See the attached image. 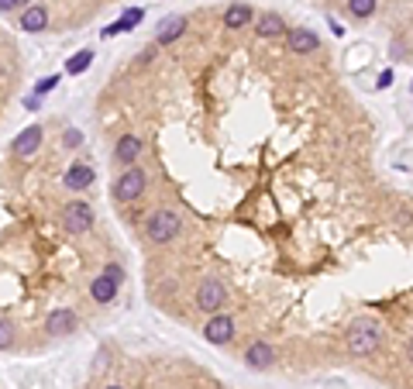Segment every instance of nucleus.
I'll use <instances>...</instances> for the list:
<instances>
[{
	"label": "nucleus",
	"mask_w": 413,
	"mask_h": 389,
	"mask_svg": "<svg viewBox=\"0 0 413 389\" xmlns=\"http://www.w3.org/2000/svg\"><path fill=\"white\" fill-rule=\"evenodd\" d=\"M179 228H183V221H179V214L169 211V207L152 211V214L145 217V238H148L152 245H169L179 234Z\"/></svg>",
	"instance_id": "obj_1"
},
{
	"label": "nucleus",
	"mask_w": 413,
	"mask_h": 389,
	"mask_svg": "<svg viewBox=\"0 0 413 389\" xmlns=\"http://www.w3.org/2000/svg\"><path fill=\"white\" fill-rule=\"evenodd\" d=\"M382 345V328L375 320H355L348 331V351L352 355H372Z\"/></svg>",
	"instance_id": "obj_2"
},
{
	"label": "nucleus",
	"mask_w": 413,
	"mask_h": 389,
	"mask_svg": "<svg viewBox=\"0 0 413 389\" xmlns=\"http://www.w3.org/2000/svg\"><path fill=\"white\" fill-rule=\"evenodd\" d=\"M145 186H148V176L145 169H138V166H128L124 173L114 179V186H111V193L118 203H135L138 196L145 193Z\"/></svg>",
	"instance_id": "obj_3"
},
{
	"label": "nucleus",
	"mask_w": 413,
	"mask_h": 389,
	"mask_svg": "<svg viewBox=\"0 0 413 389\" xmlns=\"http://www.w3.org/2000/svg\"><path fill=\"white\" fill-rule=\"evenodd\" d=\"M93 207L90 203H83V200H69L66 207H62V228L69 234H86L93 228Z\"/></svg>",
	"instance_id": "obj_4"
},
{
	"label": "nucleus",
	"mask_w": 413,
	"mask_h": 389,
	"mask_svg": "<svg viewBox=\"0 0 413 389\" xmlns=\"http://www.w3.org/2000/svg\"><path fill=\"white\" fill-rule=\"evenodd\" d=\"M224 303H228V290H224V283H220L217 276H207V279L197 286V307H200V310H207V313H217Z\"/></svg>",
	"instance_id": "obj_5"
},
{
	"label": "nucleus",
	"mask_w": 413,
	"mask_h": 389,
	"mask_svg": "<svg viewBox=\"0 0 413 389\" xmlns=\"http://www.w3.org/2000/svg\"><path fill=\"white\" fill-rule=\"evenodd\" d=\"M203 338L210 345H228L235 338V317L231 313H214L207 324H203Z\"/></svg>",
	"instance_id": "obj_6"
},
{
	"label": "nucleus",
	"mask_w": 413,
	"mask_h": 389,
	"mask_svg": "<svg viewBox=\"0 0 413 389\" xmlns=\"http://www.w3.org/2000/svg\"><path fill=\"white\" fill-rule=\"evenodd\" d=\"M286 45H290V52H293V56H310V52L320 49V39H317L310 28H290Z\"/></svg>",
	"instance_id": "obj_7"
},
{
	"label": "nucleus",
	"mask_w": 413,
	"mask_h": 389,
	"mask_svg": "<svg viewBox=\"0 0 413 389\" xmlns=\"http://www.w3.org/2000/svg\"><path fill=\"white\" fill-rule=\"evenodd\" d=\"M76 313L66 310V307H59V310L49 313V320H45V331H49V338H66V334L76 331Z\"/></svg>",
	"instance_id": "obj_8"
},
{
	"label": "nucleus",
	"mask_w": 413,
	"mask_h": 389,
	"mask_svg": "<svg viewBox=\"0 0 413 389\" xmlns=\"http://www.w3.org/2000/svg\"><path fill=\"white\" fill-rule=\"evenodd\" d=\"M286 21H282V14H275V11H265V14H258L255 21V35L258 39H279V35H286Z\"/></svg>",
	"instance_id": "obj_9"
},
{
	"label": "nucleus",
	"mask_w": 413,
	"mask_h": 389,
	"mask_svg": "<svg viewBox=\"0 0 413 389\" xmlns=\"http://www.w3.org/2000/svg\"><path fill=\"white\" fill-rule=\"evenodd\" d=\"M245 365L248 369H272L275 365V351H272V345H265V341H255L252 348L245 351Z\"/></svg>",
	"instance_id": "obj_10"
},
{
	"label": "nucleus",
	"mask_w": 413,
	"mask_h": 389,
	"mask_svg": "<svg viewBox=\"0 0 413 389\" xmlns=\"http://www.w3.org/2000/svg\"><path fill=\"white\" fill-rule=\"evenodd\" d=\"M90 296H93L97 303H114V300H118V283H114L107 273L93 276V283H90Z\"/></svg>",
	"instance_id": "obj_11"
},
{
	"label": "nucleus",
	"mask_w": 413,
	"mask_h": 389,
	"mask_svg": "<svg viewBox=\"0 0 413 389\" xmlns=\"http://www.w3.org/2000/svg\"><path fill=\"white\" fill-rule=\"evenodd\" d=\"M18 24L24 31H41V28H49V11H45L41 4H28V7L21 11Z\"/></svg>",
	"instance_id": "obj_12"
},
{
	"label": "nucleus",
	"mask_w": 413,
	"mask_h": 389,
	"mask_svg": "<svg viewBox=\"0 0 413 389\" xmlns=\"http://www.w3.org/2000/svg\"><path fill=\"white\" fill-rule=\"evenodd\" d=\"M183 31H186V18H183V14H173V18H165L158 24L155 45H169V41H176Z\"/></svg>",
	"instance_id": "obj_13"
},
{
	"label": "nucleus",
	"mask_w": 413,
	"mask_h": 389,
	"mask_svg": "<svg viewBox=\"0 0 413 389\" xmlns=\"http://www.w3.org/2000/svg\"><path fill=\"white\" fill-rule=\"evenodd\" d=\"M138 156H141V138H135V135L118 138V145H114V158H118L121 166H135Z\"/></svg>",
	"instance_id": "obj_14"
},
{
	"label": "nucleus",
	"mask_w": 413,
	"mask_h": 389,
	"mask_svg": "<svg viewBox=\"0 0 413 389\" xmlns=\"http://www.w3.org/2000/svg\"><path fill=\"white\" fill-rule=\"evenodd\" d=\"M255 21V11L248 7V4H231L228 11H224V28H245V24H252Z\"/></svg>",
	"instance_id": "obj_15"
},
{
	"label": "nucleus",
	"mask_w": 413,
	"mask_h": 389,
	"mask_svg": "<svg viewBox=\"0 0 413 389\" xmlns=\"http://www.w3.org/2000/svg\"><path fill=\"white\" fill-rule=\"evenodd\" d=\"M93 183V169L86 166V162H76V166H69V173H66V186L76 193V190H86Z\"/></svg>",
	"instance_id": "obj_16"
},
{
	"label": "nucleus",
	"mask_w": 413,
	"mask_h": 389,
	"mask_svg": "<svg viewBox=\"0 0 413 389\" xmlns=\"http://www.w3.org/2000/svg\"><path fill=\"white\" fill-rule=\"evenodd\" d=\"M39 145H41V124H35V128H28V131H24V135L14 141V156H21V158L31 156Z\"/></svg>",
	"instance_id": "obj_17"
},
{
	"label": "nucleus",
	"mask_w": 413,
	"mask_h": 389,
	"mask_svg": "<svg viewBox=\"0 0 413 389\" xmlns=\"http://www.w3.org/2000/svg\"><path fill=\"white\" fill-rule=\"evenodd\" d=\"M345 7L355 21H369L379 11V0H345Z\"/></svg>",
	"instance_id": "obj_18"
},
{
	"label": "nucleus",
	"mask_w": 413,
	"mask_h": 389,
	"mask_svg": "<svg viewBox=\"0 0 413 389\" xmlns=\"http://www.w3.org/2000/svg\"><path fill=\"white\" fill-rule=\"evenodd\" d=\"M14 341H18V328H14L7 317H0V351H11Z\"/></svg>",
	"instance_id": "obj_19"
},
{
	"label": "nucleus",
	"mask_w": 413,
	"mask_h": 389,
	"mask_svg": "<svg viewBox=\"0 0 413 389\" xmlns=\"http://www.w3.org/2000/svg\"><path fill=\"white\" fill-rule=\"evenodd\" d=\"M90 62H93V52H90V49H83V52H79V56L73 59V62H69V66H66V69H69V73H73V76H76V73H83V69H86V66H90Z\"/></svg>",
	"instance_id": "obj_20"
},
{
	"label": "nucleus",
	"mask_w": 413,
	"mask_h": 389,
	"mask_svg": "<svg viewBox=\"0 0 413 389\" xmlns=\"http://www.w3.org/2000/svg\"><path fill=\"white\" fill-rule=\"evenodd\" d=\"M62 145H66V148H79V145H83V131H76V128H66Z\"/></svg>",
	"instance_id": "obj_21"
},
{
	"label": "nucleus",
	"mask_w": 413,
	"mask_h": 389,
	"mask_svg": "<svg viewBox=\"0 0 413 389\" xmlns=\"http://www.w3.org/2000/svg\"><path fill=\"white\" fill-rule=\"evenodd\" d=\"M103 273H107V276H111V279H114V283L121 286V279H124V269H121L118 262H107V266H103Z\"/></svg>",
	"instance_id": "obj_22"
},
{
	"label": "nucleus",
	"mask_w": 413,
	"mask_h": 389,
	"mask_svg": "<svg viewBox=\"0 0 413 389\" xmlns=\"http://www.w3.org/2000/svg\"><path fill=\"white\" fill-rule=\"evenodd\" d=\"M158 56V45H148V49H141V62H152Z\"/></svg>",
	"instance_id": "obj_23"
},
{
	"label": "nucleus",
	"mask_w": 413,
	"mask_h": 389,
	"mask_svg": "<svg viewBox=\"0 0 413 389\" xmlns=\"http://www.w3.org/2000/svg\"><path fill=\"white\" fill-rule=\"evenodd\" d=\"M389 52H393V59H407V45L393 41V49H389Z\"/></svg>",
	"instance_id": "obj_24"
},
{
	"label": "nucleus",
	"mask_w": 413,
	"mask_h": 389,
	"mask_svg": "<svg viewBox=\"0 0 413 389\" xmlns=\"http://www.w3.org/2000/svg\"><path fill=\"white\" fill-rule=\"evenodd\" d=\"M18 7V0H0V14H7V11H14Z\"/></svg>",
	"instance_id": "obj_25"
},
{
	"label": "nucleus",
	"mask_w": 413,
	"mask_h": 389,
	"mask_svg": "<svg viewBox=\"0 0 413 389\" xmlns=\"http://www.w3.org/2000/svg\"><path fill=\"white\" fill-rule=\"evenodd\" d=\"M389 83H393V73H382V76H379V90H386Z\"/></svg>",
	"instance_id": "obj_26"
},
{
	"label": "nucleus",
	"mask_w": 413,
	"mask_h": 389,
	"mask_svg": "<svg viewBox=\"0 0 413 389\" xmlns=\"http://www.w3.org/2000/svg\"><path fill=\"white\" fill-rule=\"evenodd\" d=\"M407 358H410V365H413V338L407 341Z\"/></svg>",
	"instance_id": "obj_27"
},
{
	"label": "nucleus",
	"mask_w": 413,
	"mask_h": 389,
	"mask_svg": "<svg viewBox=\"0 0 413 389\" xmlns=\"http://www.w3.org/2000/svg\"><path fill=\"white\" fill-rule=\"evenodd\" d=\"M18 7H28V0H18Z\"/></svg>",
	"instance_id": "obj_28"
},
{
	"label": "nucleus",
	"mask_w": 413,
	"mask_h": 389,
	"mask_svg": "<svg viewBox=\"0 0 413 389\" xmlns=\"http://www.w3.org/2000/svg\"><path fill=\"white\" fill-rule=\"evenodd\" d=\"M103 389H124V386H103Z\"/></svg>",
	"instance_id": "obj_29"
},
{
	"label": "nucleus",
	"mask_w": 413,
	"mask_h": 389,
	"mask_svg": "<svg viewBox=\"0 0 413 389\" xmlns=\"http://www.w3.org/2000/svg\"><path fill=\"white\" fill-rule=\"evenodd\" d=\"M410 90H413V86H410Z\"/></svg>",
	"instance_id": "obj_30"
}]
</instances>
